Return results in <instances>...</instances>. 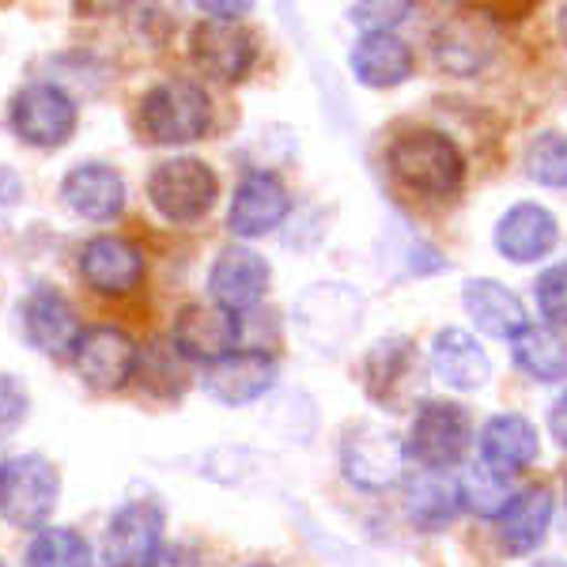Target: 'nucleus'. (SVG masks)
<instances>
[{
	"mask_svg": "<svg viewBox=\"0 0 567 567\" xmlns=\"http://www.w3.org/2000/svg\"><path fill=\"white\" fill-rule=\"evenodd\" d=\"M390 175L401 186L416 189L427 197H451L465 182V159L462 148L439 130H405L390 144Z\"/></svg>",
	"mask_w": 567,
	"mask_h": 567,
	"instance_id": "nucleus-1",
	"label": "nucleus"
},
{
	"mask_svg": "<svg viewBox=\"0 0 567 567\" xmlns=\"http://www.w3.org/2000/svg\"><path fill=\"white\" fill-rule=\"evenodd\" d=\"M61 499V470L45 454H16L0 462V518L39 534Z\"/></svg>",
	"mask_w": 567,
	"mask_h": 567,
	"instance_id": "nucleus-2",
	"label": "nucleus"
},
{
	"mask_svg": "<svg viewBox=\"0 0 567 567\" xmlns=\"http://www.w3.org/2000/svg\"><path fill=\"white\" fill-rule=\"evenodd\" d=\"M136 122L141 133L152 144H194L213 125V99L205 87L186 84V80H167V84L148 87V95L136 106Z\"/></svg>",
	"mask_w": 567,
	"mask_h": 567,
	"instance_id": "nucleus-3",
	"label": "nucleus"
},
{
	"mask_svg": "<svg viewBox=\"0 0 567 567\" xmlns=\"http://www.w3.org/2000/svg\"><path fill=\"white\" fill-rule=\"evenodd\" d=\"M409 462V446L386 424H355L341 439V473L360 492L398 488Z\"/></svg>",
	"mask_w": 567,
	"mask_h": 567,
	"instance_id": "nucleus-4",
	"label": "nucleus"
},
{
	"mask_svg": "<svg viewBox=\"0 0 567 567\" xmlns=\"http://www.w3.org/2000/svg\"><path fill=\"white\" fill-rule=\"evenodd\" d=\"M8 130L27 148H39V152L61 148L76 133V99L65 87L45 84V80L23 84L12 95V103H8Z\"/></svg>",
	"mask_w": 567,
	"mask_h": 567,
	"instance_id": "nucleus-5",
	"label": "nucleus"
},
{
	"mask_svg": "<svg viewBox=\"0 0 567 567\" xmlns=\"http://www.w3.org/2000/svg\"><path fill=\"white\" fill-rule=\"evenodd\" d=\"M219 197V178L197 155H175L163 159L148 175V200L152 208L171 224H197L208 216V208Z\"/></svg>",
	"mask_w": 567,
	"mask_h": 567,
	"instance_id": "nucleus-6",
	"label": "nucleus"
},
{
	"mask_svg": "<svg viewBox=\"0 0 567 567\" xmlns=\"http://www.w3.org/2000/svg\"><path fill=\"white\" fill-rule=\"evenodd\" d=\"M470 416L462 405L443 398H424L413 413V427H409V458L420 462V470H439L446 473L451 465H458L470 451Z\"/></svg>",
	"mask_w": 567,
	"mask_h": 567,
	"instance_id": "nucleus-7",
	"label": "nucleus"
},
{
	"mask_svg": "<svg viewBox=\"0 0 567 567\" xmlns=\"http://www.w3.org/2000/svg\"><path fill=\"white\" fill-rule=\"evenodd\" d=\"M363 322V296L349 284H315L296 299V329L307 344L337 352Z\"/></svg>",
	"mask_w": 567,
	"mask_h": 567,
	"instance_id": "nucleus-8",
	"label": "nucleus"
},
{
	"mask_svg": "<svg viewBox=\"0 0 567 567\" xmlns=\"http://www.w3.org/2000/svg\"><path fill=\"white\" fill-rule=\"evenodd\" d=\"M72 371L80 374L87 390L117 393L141 374V349L125 329L117 326H91L72 352Z\"/></svg>",
	"mask_w": 567,
	"mask_h": 567,
	"instance_id": "nucleus-9",
	"label": "nucleus"
},
{
	"mask_svg": "<svg viewBox=\"0 0 567 567\" xmlns=\"http://www.w3.org/2000/svg\"><path fill=\"white\" fill-rule=\"evenodd\" d=\"M189 58L216 84H239L258 61V42L243 20H200L189 34Z\"/></svg>",
	"mask_w": 567,
	"mask_h": 567,
	"instance_id": "nucleus-10",
	"label": "nucleus"
},
{
	"mask_svg": "<svg viewBox=\"0 0 567 567\" xmlns=\"http://www.w3.org/2000/svg\"><path fill=\"white\" fill-rule=\"evenodd\" d=\"M20 322H23V337L31 349H39L50 360H72L76 352L80 337H84V326H80L76 310L58 288L50 284H39L31 296L23 299L20 310Z\"/></svg>",
	"mask_w": 567,
	"mask_h": 567,
	"instance_id": "nucleus-11",
	"label": "nucleus"
},
{
	"mask_svg": "<svg viewBox=\"0 0 567 567\" xmlns=\"http://www.w3.org/2000/svg\"><path fill=\"white\" fill-rule=\"evenodd\" d=\"M163 511L155 503H125L114 511L103 534L106 567H152L163 553Z\"/></svg>",
	"mask_w": 567,
	"mask_h": 567,
	"instance_id": "nucleus-12",
	"label": "nucleus"
},
{
	"mask_svg": "<svg viewBox=\"0 0 567 567\" xmlns=\"http://www.w3.org/2000/svg\"><path fill=\"white\" fill-rule=\"evenodd\" d=\"M235 341H239V318L216 303L182 307L175 315V326H171L175 352L189 363H205V368H213L224 355H231Z\"/></svg>",
	"mask_w": 567,
	"mask_h": 567,
	"instance_id": "nucleus-13",
	"label": "nucleus"
},
{
	"mask_svg": "<svg viewBox=\"0 0 567 567\" xmlns=\"http://www.w3.org/2000/svg\"><path fill=\"white\" fill-rule=\"evenodd\" d=\"M265 291H269V261L254 246L231 243L216 254L213 269H208V296L216 307L243 315L261 303Z\"/></svg>",
	"mask_w": 567,
	"mask_h": 567,
	"instance_id": "nucleus-14",
	"label": "nucleus"
},
{
	"mask_svg": "<svg viewBox=\"0 0 567 567\" xmlns=\"http://www.w3.org/2000/svg\"><path fill=\"white\" fill-rule=\"evenodd\" d=\"M363 374H368V398L386 409H401L424 390V368L409 337H382L368 352Z\"/></svg>",
	"mask_w": 567,
	"mask_h": 567,
	"instance_id": "nucleus-15",
	"label": "nucleus"
},
{
	"mask_svg": "<svg viewBox=\"0 0 567 567\" xmlns=\"http://www.w3.org/2000/svg\"><path fill=\"white\" fill-rule=\"evenodd\" d=\"M76 269L95 296L122 299L144 280V254L122 235H99L80 246Z\"/></svg>",
	"mask_w": 567,
	"mask_h": 567,
	"instance_id": "nucleus-16",
	"label": "nucleus"
},
{
	"mask_svg": "<svg viewBox=\"0 0 567 567\" xmlns=\"http://www.w3.org/2000/svg\"><path fill=\"white\" fill-rule=\"evenodd\" d=\"M288 208H291L288 186L272 171H250L235 186L231 208H227V227L239 239H258V235H269L272 227L284 224Z\"/></svg>",
	"mask_w": 567,
	"mask_h": 567,
	"instance_id": "nucleus-17",
	"label": "nucleus"
},
{
	"mask_svg": "<svg viewBox=\"0 0 567 567\" xmlns=\"http://www.w3.org/2000/svg\"><path fill=\"white\" fill-rule=\"evenodd\" d=\"M277 355L265 349H235L231 355H224L219 363H213L205 374V390L213 393L224 405H254L258 398H265L277 386Z\"/></svg>",
	"mask_w": 567,
	"mask_h": 567,
	"instance_id": "nucleus-18",
	"label": "nucleus"
},
{
	"mask_svg": "<svg viewBox=\"0 0 567 567\" xmlns=\"http://www.w3.org/2000/svg\"><path fill=\"white\" fill-rule=\"evenodd\" d=\"M61 200L80 219L110 224L125 208V178L110 163H80L61 178Z\"/></svg>",
	"mask_w": 567,
	"mask_h": 567,
	"instance_id": "nucleus-19",
	"label": "nucleus"
},
{
	"mask_svg": "<svg viewBox=\"0 0 567 567\" xmlns=\"http://www.w3.org/2000/svg\"><path fill=\"white\" fill-rule=\"evenodd\" d=\"M560 243V224L545 205L523 200L496 224V250L511 261H542Z\"/></svg>",
	"mask_w": 567,
	"mask_h": 567,
	"instance_id": "nucleus-20",
	"label": "nucleus"
},
{
	"mask_svg": "<svg viewBox=\"0 0 567 567\" xmlns=\"http://www.w3.org/2000/svg\"><path fill=\"white\" fill-rule=\"evenodd\" d=\"M462 303L470 322L488 337H499V341H515L518 333L529 326L526 307L507 284L499 280H465L462 288Z\"/></svg>",
	"mask_w": 567,
	"mask_h": 567,
	"instance_id": "nucleus-21",
	"label": "nucleus"
},
{
	"mask_svg": "<svg viewBox=\"0 0 567 567\" xmlns=\"http://www.w3.org/2000/svg\"><path fill=\"white\" fill-rule=\"evenodd\" d=\"M432 371L454 390H481L492 374V360L470 329H443L432 341Z\"/></svg>",
	"mask_w": 567,
	"mask_h": 567,
	"instance_id": "nucleus-22",
	"label": "nucleus"
},
{
	"mask_svg": "<svg viewBox=\"0 0 567 567\" xmlns=\"http://www.w3.org/2000/svg\"><path fill=\"white\" fill-rule=\"evenodd\" d=\"M556 515V496L545 484L523 488L515 499L507 503V511L499 515V542L511 556H526L545 542L548 526Z\"/></svg>",
	"mask_w": 567,
	"mask_h": 567,
	"instance_id": "nucleus-23",
	"label": "nucleus"
},
{
	"mask_svg": "<svg viewBox=\"0 0 567 567\" xmlns=\"http://www.w3.org/2000/svg\"><path fill=\"white\" fill-rule=\"evenodd\" d=\"M462 511L458 481L446 477L439 470H420L405 477V515L413 518L420 529H446Z\"/></svg>",
	"mask_w": 567,
	"mask_h": 567,
	"instance_id": "nucleus-24",
	"label": "nucleus"
},
{
	"mask_svg": "<svg viewBox=\"0 0 567 567\" xmlns=\"http://www.w3.org/2000/svg\"><path fill=\"white\" fill-rule=\"evenodd\" d=\"M537 427L518 413H499L481 432V462L496 465L499 473H523L537 462Z\"/></svg>",
	"mask_w": 567,
	"mask_h": 567,
	"instance_id": "nucleus-25",
	"label": "nucleus"
},
{
	"mask_svg": "<svg viewBox=\"0 0 567 567\" xmlns=\"http://www.w3.org/2000/svg\"><path fill=\"white\" fill-rule=\"evenodd\" d=\"M352 72L363 87L386 91L398 87L401 80L413 72V50L398 39V34H360L352 45Z\"/></svg>",
	"mask_w": 567,
	"mask_h": 567,
	"instance_id": "nucleus-26",
	"label": "nucleus"
},
{
	"mask_svg": "<svg viewBox=\"0 0 567 567\" xmlns=\"http://www.w3.org/2000/svg\"><path fill=\"white\" fill-rule=\"evenodd\" d=\"M511 352H515V363L526 374L542 382H556L567 379V341L556 329L548 326H526L523 333L511 341Z\"/></svg>",
	"mask_w": 567,
	"mask_h": 567,
	"instance_id": "nucleus-27",
	"label": "nucleus"
},
{
	"mask_svg": "<svg viewBox=\"0 0 567 567\" xmlns=\"http://www.w3.org/2000/svg\"><path fill=\"white\" fill-rule=\"evenodd\" d=\"M458 492H462V511H473L481 518H499L507 511V503L518 496L515 477L499 473L488 462H473L458 477Z\"/></svg>",
	"mask_w": 567,
	"mask_h": 567,
	"instance_id": "nucleus-28",
	"label": "nucleus"
},
{
	"mask_svg": "<svg viewBox=\"0 0 567 567\" xmlns=\"http://www.w3.org/2000/svg\"><path fill=\"white\" fill-rule=\"evenodd\" d=\"M23 567H91V548L76 529L45 526L27 545Z\"/></svg>",
	"mask_w": 567,
	"mask_h": 567,
	"instance_id": "nucleus-29",
	"label": "nucleus"
},
{
	"mask_svg": "<svg viewBox=\"0 0 567 567\" xmlns=\"http://www.w3.org/2000/svg\"><path fill=\"white\" fill-rule=\"evenodd\" d=\"M432 50H435L439 65L458 72V76L477 72L484 61H488V45L458 23H446L443 31H439V39H432Z\"/></svg>",
	"mask_w": 567,
	"mask_h": 567,
	"instance_id": "nucleus-30",
	"label": "nucleus"
},
{
	"mask_svg": "<svg viewBox=\"0 0 567 567\" xmlns=\"http://www.w3.org/2000/svg\"><path fill=\"white\" fill-rule=\"evenodd\" d=\"M526 175L537 186L564 189L567 186V133H542L526 148Z\"/></svg>",
	"mask_w": 567,
	"mask_h": 567,
	"instance_id": "nucleus-31",
	"label": "nucleus"
},
{
	"mask_svg": "<svg viewBox=\"0 0 567 567\" xmlns=\"http://www.w3.org/2000/svg\"><path fill=\"white\" fill-rule=\"evenodd\" d=\"M534 299L548 329H567V261L553 265V269H545L537 277Z\"/></svg>",
	"mask_w": 567,
	"mask_h": 567,
	"instance_id": "nucleus-32",
	"label": "nucleus"
},
{
	"mask_svg": "<svg viewBox=\"0 0 567 567\" xmlns=\"http://www.w3.org/2000/svg\"><path fill=\"white\" fill-rule=\"evenodd\" d=\"M27 413H31V393L27 382L12 371H0V443L23 427Z\"/></svg>",
	"mask_w": 567,
	"mask_h": 567,
	"instance_id": "nucleus-33",
	"label": "nucleus"
},
{
	"mask_svg": "<svg viewBox=\"0 0 567 567\" xmlns=\"http://www.w3.org/2000/svg\"><path fill=\"white\" fill-rule=\"evenodd\" d=\"M413 4H352V20L363 34H390V27L409 20Z\"/></svg>",
	"mask_w": 567,
	"mask_h": 567,
	"instance_id": "nucleus-34",
	"label": "nucleus"
},
{
	"mask_svg": "<svg viewBox=\"0 0 567 567\" xmlns=\"http://www.w3.org/2000/svg\"><path fill=\"white\" fill-rule=\"evenodd\" d=\"M152 567H200V556L186 545H167L159 556H155Z\"/></svg>",
	"mask_w": 567,
	"mask_h": 567,
	"instance_id": "nucleus-35",
	"label": "nucleus"
},
{
	"mask_svg": "<svg viewBox=\"0 0 567 567\" xmlns=\"http://www.w3.org/2000/svg\"><path fill=\"white\" fill-rule=\"evenodd\" d=\"M548 432H553L556 443L567 451V390L556 398V405H553V413H548Z\"/></svg>",
	"mask_w": 567,
	"mask_h": 567,
	"instance_id": "nucleus-36",
	"label": "nucleus"
},
{
	"mask_svg": "<svg viewBox=\"0 0 567 567\" xmlns=\"http://www.w3.org/2000/svg\"><path fill=\"white\" fill-rule=\"evenodd\" d=\"M205 20H243L250 12V4H200Z\"/></svg>",
	"mask_w": 567,
	"mask_h": 567,
	"instance_id": "nucleus-37",
	"label": "nucleus"
},
{
	"mask_svg": "<svg viewBox=\"0 0 567 567\" xmlns=\"http://www.w3.org/2000/svg\"><path fill=\"white\" fill-rule=\"evenodd\" d=\"M529 567H567V560H560V556H545V560H537Z\"/></svg>",
	"mask_w": 567,
	"mask_h": 567,
	"instance_id": "nucleus-38",
	"label": "nucleus"
},
{
	"mask_svg": "<svg viewBox=\"0 0 567 567\" xmlns=\"http://www.w3.org/2000/svg\"><path fill=\"white\" fill-rule=\"evenodd\" d=\"M560 31H564V39H567V4H564V12H560Z\"/></svg>",
	"mask_w": 567,
	"mask_h": 567,
	"instance_id": "nucleus-39",
	"label": "nucleus"
},
{
	"mask_svg": "<svg viewBox=\"0 0 567 567\" xmlns=\"http://www.w3.org/2000/svg\"><path fill=\"white\" fill-rule=\"evenodd\" d=\"M243 567H272V564H243Z\"/></svg>",
	"mask_w": 567,
	"mask_h": 567,
	"instance_id": "nucleus-40",
	"label": "nucleus"
},
{
	"mask_svg": "<svg viewBox=\"0 0 567 567\" xmlns=\"http://www.w3.org/2000/svg\"><path fill=\"white\" fill-rule=\"evenodd\" d=\"M0 567H4V560H0Z\"/></svg>",
	"mask_w": 567,
	"mask_h": 567,
	"instance_id": "nucleus-41",
	"label": "nucleus"
}]
</instances>
